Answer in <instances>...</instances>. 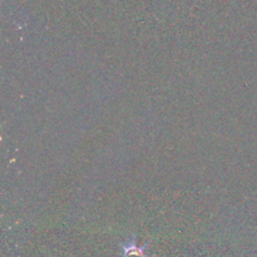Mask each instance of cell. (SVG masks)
<instances>
[{
    "label": "cell",
    "instance_id": "6da1fadb",
    "mask_svg": "<svg viewBox=\"0 0 257 257\" xmlns=\"http://www.w3.org/2000/svg\"><path fill=\"white\" fill-rule=\"evenodd\" d=\"M150 243L143 246H138L135 238H128L125 242L122 243V253L120 257H147L146 250Z\"/></svg>",
    "mask_w": 257,
    "mask_h": 257
}]
</instances>
